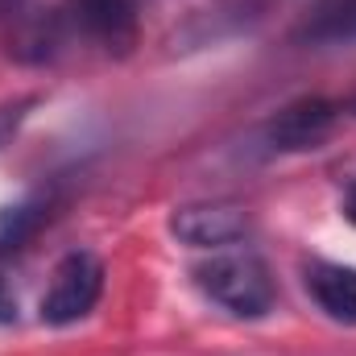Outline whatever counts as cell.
<instances>
[{
  "instance_id": "cell-1",
  "label": "cell",
  "mask_w": 356,
  "mask_h": 356,
  "mask_svg": "<svg viewBox=\"0 0 356 356\" xmlns=\"http://www.w3.org/2000/svg\"><path fill=\"white\" fill-rule=\"evenodd\" d=\"M195 286L236 319H266L277 298L269 266L249 249H216L195 266Z\"/></svg>"
},
{
  "instance_id": "cell-2",
  "label": "cell",
  "mask_w": 356,
  "mask_h": 356,
  "mask_svg": "<svg viewBox=\"0 0 356 356\" xmlns=\"http://www.w3.org/2000/svg\"><path fill=\"white\" fill-rule=\"evenodd\" d=\"M99 294H104V266H99V257L88 253V249L67 253L54 266L50 286L42 294V323L71 327V323L88 319L95 311V302H99Z\"/></svg>"
},
{
  "instance_id": "cell-3",
  "label": "cell",
  "mask_w": 356,
  "mask_h": 356,
  "mask_svg": "<svg viewBox=\"0 0 356 356\" xmlns=\"http://www.w3.org/2000/svg\"><path fill=\"white\" fill-rule=\"evenodd\" d=\"M58 25L63 38L75 33L83 42H95L99 50H129L137 38V13L133 0H67L58 8Z\"/></svg>"
},
{
  "instance_id": "cell-4",
  "label": "cell",
  "mask_w": 356,
  "mask_h": 356,
  "mask_svg": "<svg viewBox=\"0 0 356 356\" xmlns=\"http://www.w3.org/2000/svg\"><path fill=\"white\" fill-rule=\"evenodd\" d=\"M170 232L182 245L195 249H228L236 241L249 236V211L224 199H207V203H182L170 211Z\"/></svg>"
},
{
  "instance_id": "cell-5",
  "label": "cell",
  "mask_w": 356,
  "mask_h": 356,
  "mask_svg": "<svg viewBox=\"0 0 356 356\" xmlns=\"http://www.w3.org/2000/svg\"><path fill=\"white\" fill-rule=\"evenodd\" d=\"M340 124V108L332 99H319V95H307V99H294L286 104L266 129V141L277 154H307V149H319Z\"/></svg>"
},
{
  "instance_id": "cell-6",
  "label": "cell",
  "mask_w": 356,
  "mask_h": 356,
  "mask_svg": "<svg viewBox=\"0 0 356 356\" xmlns=\"http://www.w3.org/2000/svg\"><path fill=\"white\" fill-rule=\"evenodd\" d=\"M0 21L8 25V50L17 58H46L63 42L58 8H38V0H0Z\"/></svg>"
},
{
  "instance_id": "cell-7",
  "label": "cell",
  "mask_w": 356,
  "mask_h": 356,
  "mask_svg": "<svg viewBox=\"0 0 356 356\" xmlns=\"http://www.w3.org/2000/svg\"><path fill=\"white\" fill-rule=\"evenodd\" d=\"M307 294L315 298V307L344 323L356 327V269L353 266H336V261H315L307 269Z\"/></svg>"
},
{
  "instance_id": "cell-8",
  "label": "cell",
  "mask_w": 356,
  "mask_h": 356,
  "mask_svg": "<svg viewBox=\"0 0 356 356\" xmlns=\"http://www.w3.org/2000/svg\"><path fill=\"white\" fill-rule=\"evenodd\" d=\"M50 207H54L50 195H33L0 216V261L13 257L17 249H25V241H33V232L50 220Z\"/></svg>"
},
{
  "instance_id": "cell-9",
  "label": "cell",
  "mask_w": 356,
  "mask_h": 356,
  "mask_svg": "<svg viewBox=\"0 0 356 356\" xmlns=\"http://www.w3.org/2000/svg\"><path fill=\"white\" fill-rule=\"evenodd\" d=\"M298 38L302 42H356V0H323L298 29Z\"/></svg>"
},
{
  "instance_id": "cell-10",
  "label": "cell",
  "mask_w": 356,
  "mask_h": 356,
  "mask_svg": "<svg viewBox=\"0 0 356 356\" xmlns=\"http://www.w3.org/2000/svg\"><path fill=\"white\" fill-rule=\"evenodd\" d=\"M25 108H29V99H21V104H4V108H0V141L25 120Z\"/></svg>"
},
{
  "instance_id": "cell-11",
  "label": "cell",
  "mask_w": 356,
  "mask_h": 356,
  "mask_svg": "<svg viewBox=\"0 0 356 356\" xmlns=\"http://www.w3.org/2000/svg\"><path fill=\"white\" fill-rule=\"evenodd\" d=\"M13 319H17V294L8 290V282L0 273V323H13Z\"/></svg>"
},
{
  "instance_id": "cell-12",
  "label": "cell",
  "mask_w": 356,
  "mask_h": 356,
  "mask_svg": "<svg viewBox=\"0 0 356 356\" xmlns=\"http://www.w3.org/2000/svg\"><path fill=\"white\" fill-rule=\"evenodd\" d=\"M344 216H348V220L356 224V182L348 186V191H344Z\"/></svg>"
}]
</instances>
